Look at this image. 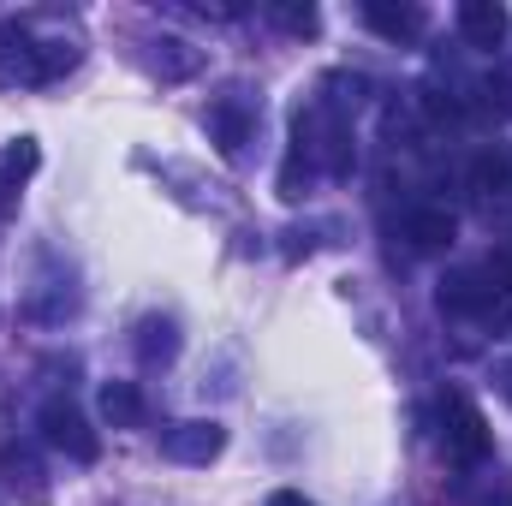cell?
<instances>
[{
  "label": "cell",
  "mask_w": 512,
  "mask_h": 506,
  "mask_svg": "<svg viewBox=\"0 0 512 506\" xmlns=\"http://www.w3.org/2000/svg\"><path fill=\"white\" fill-rule=\"evenodd\" d=\"M441 441H447V459H459V465H477V459H489V423H483V411L465 399V393H441Z\"/></svg>",
  "instance_id": "cell-1"
},
{
  "label": "cell",
  "mask_w": 512,
  "mask_h": 506,
  "mask_svg": "<svg viewBox=\"0 0 512 506\" xmlns=\"http://www.w3.org/2000/svg\"><path fill=\"white\" fill-rule=\"evenodd\" d=\"M36 423H42V441H48V447H60V453H66V459H78V465H90V459L102 453L96 429L84 423V411H78L72 399H48V405L36 411Z\"/></svg>",
  "instance_id": "cell-2"
},
{
  "label": "cell",
  "mask_w": 512,
  "mask_h": 506,
  "mask_svg": "<svg viewBox=\"0 0 512 506\" xmlns=\"http://www.w3.org/2000/svg\"><path fill=\"white\" fill-rule=\"evenodd\" d=\"M221 447H227V429L215 417H191V423H173L161 435V453L179 465H209V459H221Z\"/></svg>",
  "instance_id": "cell-3"
},
{
  "label": "cell",
  "mask_w": 512,
  "mask_h": 506,
  "mask_svg": "<svg viewBox=\"0 0 512 506\" xmlns=\"http://www.w3.org/2000/svg\"><path fill=\"white\" fill-rule=\"evenodd\" d=\"M512 30V12L501 0H465L459 6V36L471 42V48H501Z\"/></svg>",
  "instance_id": "cell-4"
},
{
  "label": "cell",
  "mask_w": 512,
  "mask_h": 506,
  "mask_svg": "<svg viewBox=\"0 0 512 506\" xmlns=\"http://www.w3.org/2000/svg\"><path fill=\"white\" fill-rule=\"evenodd\" d=\"M405 239H411V251H423V256L453 251V239H459V221H453L447 209H411V221H405Z\"/></svg>",
  "instance_id": "cell-5"
},
{
  "label": "cell",
  "mask_w": 512,
  "mask_h": 506,
  "mask_svg": "<svg viewBox=\"0 0 512 506\" xmlns=\"http://www.w3.org/2000/svg\"><path fill=\"white\" fill-rule=\"evenodd\" d=\"M364 24L387 42H411L423 36V12L417 6H393V0H364Z\"/></svg>",
  "instance_id": "cell-6"
},
{
  "label": "cell",
  "mask_w": 512,
  "mask_h": 506,
  "mask_svg": "<svg viewBox=\"0 0 512 506\" xmlns=\"http://www.w3.org/2000/svg\"><path fill=\"white\" fill-rule=\"evenodd\" d=\"M489 292H495V286H483L477 274H447L441 292H435V304H441L447 316H483V310H489Z\"/></svg>",
  "instance_id": "cell-7"
},
{
  "label": "cell",
  "mask_w": 512,
  "mask_h": 506,
  "mask_svg": "<svg viewBox=\"0 0 512 506\" xmlns=\"http://www.w3.org/2000/svg\"><path fill=\"white\" fill-rule=\"evenodd\" d=\"M0 477H6L12 489H24V501H48L42 465H36V453H30L24 441H6V447H0Z\"/></svg>",
  "instance_id": "cell-8"
},
{
  "label": "cell",
  "mask_w": 512,
  "mask_h": 506,
  "mask_svg": "<svg viewBox=\"0 0 512 506\" xmlns=\"http://www.w3.org/2000/svg\"><path fill=\"white\" fill-rule=\"evenodd\" d=\"M173 352H179V328L167 316H143L137 322V358L143 364H167Z\"/></svg>",
  "instance_id": "cell-9"
},
{
  "label": "cell",
  "mask_w": 512,
  "mask_h": 506,
  "mask_svg": "<svg viewBox=\"0 0 512 506\" xmlns=\"http://www.w3.org/2000/svg\"><path fill=\"white\" fill-rule=\"evenodd\" d=\"M102 417H108L114 429H137V423H143V393H137V381H108V387H102Z\"/></svg>",
  "instance_id": "cell-10"
},
{
  "label": "cell",
  "mask_w": 512,
  "mask_h": 506,
  "mask_svg": "<svg viewBox=\"0 0 512 506\" xmlns=\"http://www.w3.org/2000/svg\"><path fill=\"white\" fill-rule=\"evenodd\" d=\"M471 185H477L483 197L512 191V155H507V149H483V155H477V167H471Z\"/></svg>",
  "instance_id": "cell-11"
},
{
  "label": "cell",
  "mask_w": 512,
  "mask_h": 506,
  "mask_svg": "<svg viewBox=\"0 0 512 506\" xmlns=\"http://www.w3.org/2000/svg\"><path fill=\"white\" fill-rule=\"evenodd\" d=\"M78 66V42H36V84Z\"/></svg>",
  "instance_id": "cell-12"
},
{
  "label": "cell",
  "mask_w": 512,
  "mask_h": 506,
  "mask_svg": "<svg viewBox=\"0 0 512 506\" xmlns=\"http://www.w3.org/2000/svg\"><path fill=\"white\" fill-rule=\"evenodd\" d=\"M209 126H215V137H221V155H239V149H245V137H251V120H245L239 108H215V114H209Z\"/></svg>",
  "instance_id": "cell-13"
},
{
  "label": "cell",
  "mask_w": 512,
  "mask_h": 506,
  "mask_svg": "<svg viewBox=\"0 0 512 506\" xmlns=\"http://www.w3.org/2000/svg\"><path fill=\"white\" fill-rule=\"evenodd\" d=\"M274 24H280L286 36H316V24H322V18H316V6H310V0H304V6H298V0H280V6H274Z\"/></svg>",
  "instance_id": "cell-14"
},
{
  "label": "cell",
  "mask_w": 512,
  "mask_h": 506,
  "mask_svg": "<svg viewBox=\"0 0 512 506\" xmlns=\"http://www.w3.org/2000/svg\"><path fill=\"white\" fill-rule=\"evenodd\" d=\"M155 48H161V60H155V66H161L167 78H191V72H197V54H191L179 36H167V42H155Z\"/></svg>",
  "instance_id": "cell-15"
},
{
  "label": "cell",
  "mask_w": 512,
  "mask_h": 506,
  "mask_svg": "<svg viewBox=\"0 0 512 506\" xmlns=\"http://www.w3.org/2000/svg\"><path fill=\"white\" fill-rule=\"evenodd\" d=\"M36 161H42V155H36V137H18V143L6 149V173H12V179H30Z\"/></svg>",
  "instance_id": "cell-16"
},
{
  "label": "cell",
  "mask_w": 512,
  "mask_h": 506,
  "mask_svg": "<svg viewBox=\"0 0 512 506\" xmlns=\"http://www.w3.org/2000/svg\"><path fill=\"white\" fill-rule=\"evenodd\" d=\"M483 90H489V102H501V108H512V60H501V66L489 72V84H483Z\"/></svg>",
  "instance_id": "cell-17"
},
{
  "label": "cell",
  "mask_w": 512,
  "mask_h": 506,
  "mask_svg": "<svg viewBox=\"0 0 512 506\" xmlns=\"http://www.w3.org/2000/svg\"><path fill=\"white\" fill-rule=\"evenodd\" d=\"M489 280H495L501 292H512V239H507L495 256H489Z\"/></svg>",
  "instance_id": "cell-18"
},
{
  "label": "cell",
  "mask_w": 512,
  "mask_h": 506,
  "mask_svg": "<svg viewBox=\"0 0 512 506\" xmlns=\"http://www.w3.org/2000/svg\"><path fill=\"white\" fill-rule=\"evenodd\" d=\"M268 506H316V501H304L298 489H274V495H268Z\"/></svg>",
  "instance_id": "cell-19"
},
{
  "label": "cell",
  "mask_w": 512,
  "mask_h": 506,
  "mask_svg": "<svg viewBox=\"0 0 512 506\" xmlns=\"http://www.w3.org/2000/svg\"><path fill=\"white\" fill-rule=\"evenodd\" d=\"M0 203H6V197H0Z\"/></svg>",
  "instance_id": "cell-20"
}]
</instances>
